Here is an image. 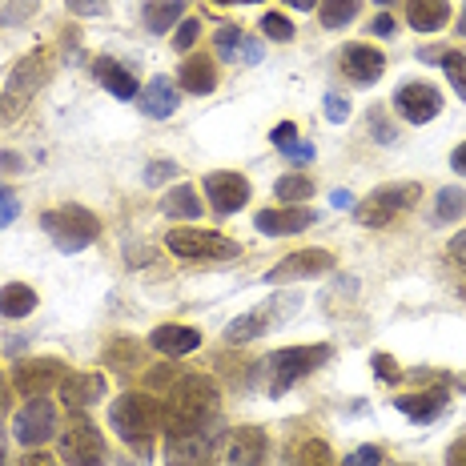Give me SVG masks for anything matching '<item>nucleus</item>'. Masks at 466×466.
I'll return each mask as SVG.
<instances>
[{"label": "nucleus", "instance_id": "16", "mask_svg": "<svg viewBox=\"0 0 466 466\" xmlns=\"http://www.w3.org/2000/svg\"><path fill=\"white\" fill-rule=\"evenodd\" d=\"M342 69L350 73V81L374 85L378 76L386 73V56L378 53V48H370V45H350L342 53Z\"/></svg>", "mask_w": 466, "mask_h": 466}, {"label": "nucleus", "instance_id": "37", "mask_svg": "<svg viewBox=\"0 0 466 466\" xmlns=\"http://www.w3.org/2000/svg\"><path fill=\"white\" fill-rule=\"evenodd\" d=\"M198 36H201V25L198 21H181L177 36H173V45H177V48H193V45H198Z\"/></svg>", "mask_w": 466, "mask_h": 466}, {"label": "nucleus", "instance_id": "7", "mask_svg": "<svg viewBox=\"0 0 466 466\" xmlns=\"http://www.w3.org/2000/svg\"><path fill=\"white\" fill-rule=\"evenodd\" d=\"M165 246H169V254L189 258V261H229L241 254L238 241L221 238V233H213V229H173L169 238H165Z\"/></svg>", "mask_w": 466, "mask_h": 466}, {"label": "nucleus", "instance_id": "13", "mask_svg": "<svg viewBox=\"0 0 466 466\" xmlns=\"http://www.w3.org/2000/svg\"><path fill=\"white\" fill-rule=\"evenodd\" d=\"M394 109L402 113L410 125H426V121H434V116L442 113V93L434 89V85H426V81L402 85V89L394 93Z\"/></svg>", "mask_w": 466, "mask_h": 466}, {"label": "nucleus", "instance_id": "18", "mask_svg": "<svg viewBox=\"0 0 466 466\" xmlns=\"http://www.w3.org/2000/svg\"><path fill=\"white\" fill-rule=\"evenodd\" d=\"M213 45H218V53L233 65H258L261 61V41H249L238 25H221L218 36H213Z\"/></svg>", "mask_w": 466, "mask_h": 466}, {"label": "nucleus", "instance_id": "41", "mask_svg": "<svg viewBox=\"0 0 466 466\" xmlns=\"http://www.w3.org/2000/svg\"><path fill=\"white\" fill-rule=\"evenodd\" d=\"M370 129H374V141H382V145H390L398 133L390 129V125H386V116H382V109H374L370 113Z\"/></svg>", "mask_w": 466, "mask_h": 466}, {"label": "nucleus", "instance_id": "52", "mask_svg": "<svg viewBox=\"0 0 466 466\" xmlns=\"http://www.w3.org/2000/svg\"><path fill=\"white\" fill-rule=\"evenodd\" d=\"M286 5H289V8H298V13H306V8H314L318 0H286Z\"/></svg>", "mask_w": 466, "mask_h": 466}, {"label": "nucleus", "instance_id": "23", "mask_svg": "<svg viewBox=\"0 0 466 466\" xmlns=\"http://www.w3.org/2000/svg\"><path fill=\"white\" fill-rule=\"evenodd\" d=\"M93 73H96V81H101L113 96H121V101L137 96V81H133V73L125 69V65H116L113 56H96V61H93Z\"/></svg>", "mask_w": 466, "mask_h": 466}, {"label": "nucleus", "instance_id": "42", "mask_svg": "<svg viewBox=\"0 0 466 466\" xmlns=\"http://www.w3.org/2000/svg\"><path fill=\"white\" fill-rule=\"evenodd\" d=\"M298 137V125H289V121H281V125H274V133H269V141L278 145V149H286L289 141Z\"/></svg>", "mask_w": 466, "mask_h": 466}, {"label": "nucleus", "instance_id": "19", "mask_svg": "<svg viewBox=\"0 0 466 466\" xmlns=\"http://www.w3.org/2000/svg\"><path fill=\"white\" fill-rule=\"evenodd\" d=\"M149 346L157 350V354H169V358H181V354H193V350L201 346V334L193 326H177V322H169V326H157L149 334Z\"/></svg>", "mask_w": 466, "mask_h": 466}, {"label": "nucleus", "instance_id": "9", "mask_svg": "<svg viewBox=\"0 0 466 466\" xmlns=\"http://www.w3.org/2000/svg\"><path fill=\"white\" fill-rule=\"evenodd\" d=\"M53 431H56V406L48 402V398H28V402L16 410V419H13V434H16V442L21 446H45L48 439H53Z\"/></svg>", "mask_w": 466, "mask_h": 466}, {"label": "nucleus", "instance_id": "44", "mask_svg": "<svg viewBox=\"0 0 466 466\" xmlns=\"http://www.w3.org/2000/svg\"><path fill=\"white\" fill-rule=\"evenodd\" d=\"M326 116H329L334 125H342L346 116H350V105L342 101V96H326Z\"/></svg>", "mask_w": 466, "mask_h": 466}, {"label": "nucleus", "instance_id": "45", "mask_svg": "<svg viewBox=\"0 0 466 466\" xmlns=\"http://www.w3.org/2000/svg\"><path fill=\"white\" fill-rule=\"evenodd\" d=\"M374 374L382 378V382H390V378H398V366L390 354H374Z\"/></svg>", "mask_w": 466, "mask_h": 466}, {"label": "nucleus", "instance_id": "10", "mask_svg": "<svg viewBox=\"0 0 466 466\" xmlns=\"http://www.w3.org/2000/svg\"><path fill=\"white\" fill-rule=\"evenodd\" d=\"M165 459H169V466H213V459H218L213 431L201 426V431H193V434H173V439L165 442Z\"/></svg>", "mask_w": 466, "mask_h": 466}, {"label": "nucleus", "instance_id": "55", "mask_svg": "<svg viewBox=\"0 0 466 466\" xmlns=\"http://www.w3.org/2000/svg\"><path fill=\"white\" fill-rule=\"evenodd\" d=\"M378 5H394V0H378Z\"/></svg>", "mask_w": 466, "mask_h": 466}, {"label": "nucleus", "instance_id": "6", "mask_svg": "<svg viewBox=\"0 0 466 466\" xmlns=\"http://www.w3.org/2000/svg\"><path fill=\"white\" fill-rule=\"evenodd\" d=\"M302 306L298 298H269V302H261V306H254L249 314H241V318H233V322L226 326V342H233V346H241V342H254V338H261V334H269L274 326H281L286 322L294 309Z\"/></svg>", "mask_w": 466, "mask_h": 466}, {"label": "nucleus", "instance_id": "22", "mask_svg": "<svg viewBox=\"0 0 466 466\" xmlns=\"http://www.w3.org/2000/svg\"><path fill=\"white\" fill-rule=\"evenodd\" d=\"M406 21L419 33H439L451 21V5L446 0H406Z\"/></svg>", "mask_w": 466, "mask_h": 466}, {"label": "nucleus", "instance_id": "57", "mask_svg": "<svg viewBox=\"0 0 466 466\" xmlns=\"http://www.w3.org/2000/svg\"><path fill=\"white\" fill-rule=\"evenodd\" d=\"M0 466H5V462H0Z\"/></svg>", "mask_w": 466, "mask_h": 466}, {"label": "nucleus", "instance_id": "8", "mask_svg": "<svg viewBox=\"0 0 466 466\" xmlns=\"http://www.w3.org/2000/svg\"><path fill=\"white\" fill-rule=\"evenodd\" d=\"M61 459L69 466H105V459H109L101 431H96L81 410L73 414V422L65 426V434H61Z\"/></svg>", "mask_w": 466, "mask_h": 466}, {"label": "nucleus", "instance_id": "28", "mask_svg": "<svg viewBox=\"0 0 466 466\" xmlns=\"http://www.w3.org/2000/svg\"><path fill=\"white\" fill-rule=\"evenodd\" d=\"M181 8H186V0H149L145 5V28L149 33H169V25L181 21Z\"/></svg>", "mask_w": 466, "mask_h": 466}, {"label": "nucleus", "instance_id": "56", "mask_svg": "<svg viewBox=\"0 0 466 466\" xmlns=\"http://www.w3.org/2000/svg\"><path fill=\"white\" fill-rule=\"evenodd\" d=\"M462 33H466V21H462Z\"/></svg>", "mask_w": 466, "mask_h": 466}, {"label": "nucleus", "instance_id": "53", "mask_svg": "<svg viewBox=\"0 0 466 466\" xmlns=\"http://www.w3.org/2000/svg\"><path fill=\"white\" fill-rule=\"evenodd\" d=\"M213 5H258V0H213Z\"/></svg>", "mask_w": 466, "mask_h": 466}, {"label": "nucleus", "instance_id": "54", "mask_svg": "<svg viewBox=\"0 0 466 466\" xmlns=\"http://www.w3.org/2000/svg\"><path fill=\"white\" fill-rule=\"evenodd\" d=\"M459 394H466V374L459 378Z\"/></svg>", "mask_w": 466, "mask_h": 466}, {"label": "nucleus", "instance_id": "21", "mask_svg": "<svg viewBox=\"0 0 466 466\" xmlns=\"http://www.w3.org/2000/svg\"><path fill=\"white\" fill-rule=\"evenodd\" d=\"M137 105H141L145 116H153V121H161V116H173V113H177V89H173L165 76H157V81H149L141 89Z\"/></svg>", "mask_w": 466, "mask_h": 466}, {"label": "nucleus", "instance_id": "29", "mask_svg": "<svg viewBox=\"0 0 466 466\" xmlns=\"http://www.w3.org/2000/svg\"><path fill=\"white\" fill-rule=\"evenodd\" d=\"M161 209L169 213V218H201V201H198V193H193L189 186H177V189L165 193Z\"/></svg>", "mask_w": 466, "mask_h": 466}, {"label": "nucleus", "instance_id": "43", "mask_svg": "<svg viewBox=\"0 0 466 466\" xmlns=\"http://www.w3.org/2000/svg\"><path fill=\"white\" fill-rule=\"evenodd\" d=\"M281 153H286V157H294V161H314V145H309V141H298V137L289 141Z\"/></svg>", "mask_w": 466, "mask_h": 466}, {"label": "nucleus", "instance_id": "34", "mask_svg": "<svg viewBox=\"0 0 466 466\" xmlns=\"http://www.w3.org/2000/svg\"><path fill=\"white\" fill-rule=\"evenodd\" d=\"M442 65H446V76L454 81V89L466 96V56L462 53H442Z\"/></svg>", "mask_w": 466, "mask_h": 466}, {"label": "nucleus", "instance_id": "50", "mask_svg": "<svg viewBox=\"0 0 466 466\" xmlns=\"http://www.w3.org/2000/svg\"><path fill=\"white\" fill-rule=\"evenodd\" d=\"M374 33H378V36H390V33H394V21H390V16H378V21H374Z\"/></svg>", "mask_w": 466, "mask_h": 466}, {"label": "nucleus", "instance_id": "25", "mask_svg": "<svg viewBox=\"0 0 466 466\" xmlns=\"http://www.w3.org/2000/svg\"><path fill=\"white\" fill-rule=\"evenodd\" d=\"M181 89L186 93H213L218 89V73H213L209 56H193V61L181 65Z\"/></svg>", "mask_w": 466, "mask_h": 466}, {"label": "nucleus", "instance_id": "20", "mask_svg": "<svg viewBox=\"0 0 466 466\" xmlns=\"http://www.w3.org/2000/svg\"><path fill=\"white\" fill-rule=\"evenodd\" d=\"M306 226H314V209H261L258 213V229L269 238H289V233H302Z\"/></svg>", "mask_w": 466, "mask_h": 466}, {"label": "nucleus", "instance_id": "35", "mask_svg": "<svg viewBox=\"0 0 466 466\" xmlns=\"http://www.w3.org/2000/svg\"><path fill=\"white\" fill-rule=\"evenodd\" d=\"M298 466H329V446L326 442H306L302 451H298Z\"/></svg>", "mask_w": 466, "mask_h": 466}, {"label": "nucleus", "instance_id": "1", "mask_svg": "<svg viewBox=\"0 0 466 466\" xmlns=\"http://www.w3.org/2000/svg\"><path fill=\"white\" fill-rule=\"evenodd\" d=\"M213 414H218V386L201 374H189L165 398L161 431H165V439H173V434H193V431H201V426H209Z\"/></svg>", "mask_w": 466, "mask_h": 466}, {"label": "nucleus", "instance_id": "4", "mask_svg": "<svg viewBox=\"0 0 466 466\" xmlns=\"http://www.w3.org/2000/svg\"><path fill=\"white\" fill-rule=\"evenodd\" d=\"M329 354L334 350L329 346H289V350H278V354H269L266 362V374H269V394H286L289 386L298 382V378L314 374L322 362H329Z\"/></svg>", "mask_w": 466, "mask_h": 466}, {"label": "nucleus", "instance_id": "26", "mask_svg": "<svg viewBox=\"0 0 466 466\" xmlns=\"http://www.w3.org/2000/svg\"><path fill=\"white\" fill-rule=\"evenodd\" d=\"M41 81H45V56L33 53V56H25V61L16 65L13 76H8V93H13V96H28Z\"/></svg>", "mask_w": 466, "mask_h": 466}, {"label": "nucleus", "instance_id": "33", "mask_svg": "<svg viewBox=\"0 0 466 466\" xmlns=\"http://www.w3.org/2000/svg\"><path fill=\"white\" fill-rule=\"evenodd\" d=\"M261 33H266L269 41H289V36H294V25H289L281 13H266L261 16Z\"/></svg>", "mask_w": 466, "mask_h": 466}, {"label": "nucleus", "instance_id": "15", "mask_svg": "<svg viewBox=\"0 0 466 466\" xmlns=\"http://www.w3.org/2000/svg\"><path fill=\"white\" fill-rule=\"evenodd\" d=\"M206 198L218 213H238L249 201V181L241 173H209L206 177Z\"/></svg>", "mask_w": 466, "mask_h": 466}, {"label": "nucleus", "instance_id": "2", "mask_svg": "<svg viewBox=\"0 0 466 466\" xmlns=\"http://www.w3.org/2000/svg\"><path fill=\"white\" fill-rule=\"evenodd\" d=\"M109 426L137 454H149L153 434L161 431V406H157V398H149V394H121L109 406Z\"/></svg>", "mask_w": 466, "mask_h": 466}, {"label": "nucleus", "instance_id": "5", "mask_svg": "<svg viewBox=\"0 0 466 466\" xmlns=\"http://www.w3.org/2000/svg\"><path fill=\"white\" fill-rule=\"evenodd\" d=\"M422 198V189L414 181H398V186H378L374 193H366L362 206H358V221L370 229H382L390 226L398 213L414 209V201Z\"/></svg>", "mask_w": 466, "mask_h": 466}, {"label": "nucleus", "instance_id": "30", "mask_svg": "<svg viewBox=\"0 0 466 466\" xmlns=\"http://www.w3.org/2000/svg\"><path fill=\"white\" fill-rule=\"evenodd\" d=\"M358 8H362V0H326L322 5V25L326 28H342L358 16Z\"/></svg>", "mask_w": 466, "mask_h": 466}, {"label": "nucleus", "instance_id": "38", "mask_svg": "<svg viewBox=\"0 0 466 466\" xmlns=\"http://www.w3.org/2000/svg\"><path fill=\"white\" fill-rule=\"evenodd\" d=\"M378 462H382V451H378V446H358L346 466H378Z\"/></svg>", "mask_w": 466, "mask_h": 466}, {"label": "nucleus", "instance_id": "11", "mask_svg": "<svg viewBox=\"0 0 466 466\" xmlns=\"http://www.w3.org/2000/svg\"><path fill=\"white\" fill-rule=\"evenodd\" d=\"M334 269V254H326V249H298V254H289L281 266H274L266 274L269 286H286V281H306V278H322Z\"/></svg>", "mask_w": 466, "mask_h": 466}, {"label": "nucleus", "instance_id": "46", "mask_svg": "<svg viewBox=\"0 0 466 466\" xmlns=\"http://www.w3.org/2000/svg\"><path fill=\"white\" fill-rule=\"evenodd\" d=\"M451 258H459V266H466V229H459L451 238Z\"/></svg>", "mask_w": 466, "mask_h": 466}, {"label": "nucleus", "instance_id": "49", "mask_svg": "<svg viewBox=\"0 0 466 466\" xmlns=\"http://www.w3.org/2000/svg\"><path fill=\"white\" fill-rule=\"evenodd\" d=\"M451 165H454V169H459V173H462V177H466V141L459 145V149H454V157H451Z\"/></svg>", "mask_w": 466, "mask_h": 466}, {"label": "nucleus", "instance_id": "12", "mask_svg": "<svg viewBox=\"0 0 466 466\" xmlns=\"http://www.w3.org/2000/svg\"><path fill=\"white\" fill-rule=\"evenodd\" d=\"M61 382H65V366L56 358H28V362H16L13 370V386L28 398H41Z\"/></svg>", "mask_w": 466, "mask_h": 466}, {"label": "nucleus", "instance_id": "39", "mask_svg": "<svg viewBox=\"0 0 466 466\" xmlns=\"http://www.w3.org/2000/svg\"><path fill=\"white\" fill-rule=\"evenodd\" d=\"M173 173H177V165L173 161H153L149 169H145V181H149V186H161V181L173 177Z\"/></svg>", "mask_w": 466, "mask_h": 466}, {"label": "nucleus", "instance_id": "24", "mask_svg": "<svg viewBox=\"0 0 466 466\" xmlns=\"http://www.w3.org/2000/svg\"><path fill=\"white\" fill-rule=\"evenodd\" d=\"M394 406L406 414V419H414V422H431L434 414H442V406H446V390H422V394H402V398H394Z\"/></svg>", "mask_w": 466, "mask_h": 466}, {"label": "nucleus", "instance_id": "47", "mask_svg": "<svg viewBox=\"0 0 466 466\" xmlns=\"http://www.w3.org/2000/svg\"><path fill=\"white\" fill-rule=\"evenodd\" d=\"M25 466H56V459H53V454H45V451H28Z\"/></svg>", "mask_w": 466, "mask_h": 466}, {"label": "nucleus", "instance_id": "40", "mask_svg": "<svg viewBox=\"0 0 466 466\" xmlns=\"http://www.w3.org/2000/svg\"><path fill=\"white\" fill-rule=\"evenodd\" d=\"M73 16H101L109 8V0H69Z\"/></svg>", "mask_w": 466, "mask_h": 466}, {"label": "nucleus", "instance_id": "27", "mask_svg": "<svg viewBox=\"0 0 466 466\" xmlns=\"http://www.w3.org/2000/svg\"><path fill=\"white\" fill-rule=\"evenodd\" d=\"M36 309V294L25 281H13V286L0 289V314L5 318H28Z\"/></svg>", "mask_w": 466, "mask_h": 466}, {"label": "nucleus", "instance_id": "51", "mask_svg": "<svg viewBox=\"0 0 466 466\" xmlns=\"http://www.w3.org/2000/svg\"><path fill=\"white\" fill-rule=\"evenodd\" d=\"M350 201H354V198H350L346 189H338V193H334V206H338V209H350Z\"/></svg>", "mask_w": 466, "mask_h": 466}, {"label": "nucleus", "instance_id": "14", "mask_svg": "<svg viewBox=\"0 0 466 466\" xmlns=\"http://www.w3.org/2000/svg\"><path fill=\"white\" fill-rule=\"evenodd\" d=\"M266 451H269L266 431H258V426H241V431L229 434L221 466H266Z\"/></svg>", "mask_w": 466, "mask_h": 466}, {"label": "nucleus", "instance_id": "36", "mask_svg": "<svg viewBox=\"0 0 466 466\" xmlns=\"http://www.w3.org/2000/svg\"><path fill=\"white\" fill-rule=\"evenodd\" d=\"M16 213H21V201L8 186H0V226H13Z\"/></svg>", "mask_w": 466, "mask_h": 466}, {"label": "nucleus", "instance_id": "32", "mask_svg": "<svg viewBox=\"0 0 466 466\" xmlns=\"http://www.w3.org/2000/svg\"><path fill=\"white\" fill-rule=\"evenodd\" d=\"M462 209H466V189H459V186H446V189H439V206H434V213H439V221H454Z\"/></svg>", "mask_w": 466, "mask_h": 466}, {"label": "nucleus", "instance_id": "31", "mask_svg": "<svg viewBox=\"0 0 466 466\" xmlns=\"http://www.w3.org/2000/svg\"><path fill=\"white\" fill-rule=\"evenodd\" d=\"M274 193L281 201H306V198H314V181L302 177V173H289V177H281Z\"/></svg>", "mask_w": 466, "mask_h": 466}, {"label": "nucleus", "instance_id": "48", "mask_svg": "<svg viewBox=\"0 0 466 466\" xmlns=\"http://www.w3.org/2000/svg\"><path fill=\"white\" fill-rule=\"evenodd\" d=\"M451 466H466V439H459L451 446Z\"/></svg>", "mask_w": 466, "mask_h": 466}, {"label": "nucleus", "instance_id": "17", "mask_svg": "<svg viewBox=\"0 0 466 466\" xmlns=\"http://www.w3.org/2000/svg\"><path fill=\"white\" fill-rule=\"evenodd\" d=\"M61 398L69 410H89L105 398V374H65Z\"/></svg>", "mask_w": 466, "mask_h": 466}, {"label": "nucleus", "instance_id": "3", "mask_svg": "<svg viewBox=\"0 0 466 466\" xmlns=\"http://www.w3.org/2000/svg\"><path fill=\"white\" fill-rule=\"evenodd\" d=\"M41 229L53 238L56 249H65V254H81V249H89L96 241L101 221H96L85 206H65V209H48L41 218Z\"/></svg>", "mask_w": 466, "mask_h": 466}]
</instances>
